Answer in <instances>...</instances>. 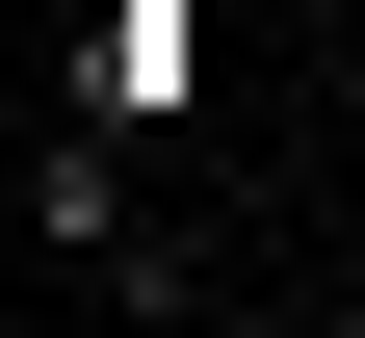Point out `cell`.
Here are the masks:
<instances>
[{"mask_svg": "<svg viewBox=\"0 0 365 338\" xmlns=\"http://www.w3.org/2000/svg\"><path fill=\"white\" fill-rule=\"evenodd\" d=\"M26 234H53L78 286H130V312H182V260L130 234V182H105V130H53V157H26Z\"/></svg>", "mask_w": 365, "mask_h": 338, "instance_id": "cell-1", "label": "cell"}]
</instances>
